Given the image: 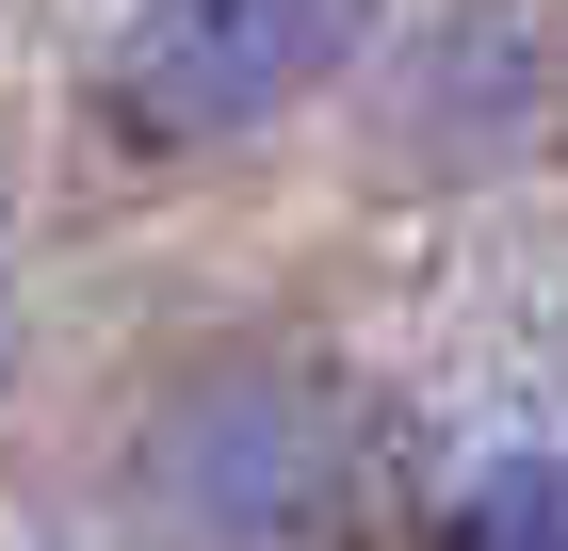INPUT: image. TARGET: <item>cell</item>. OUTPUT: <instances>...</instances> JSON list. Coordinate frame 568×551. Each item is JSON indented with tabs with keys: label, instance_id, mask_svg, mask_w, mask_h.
Segmentation results:
<instances>
[{
	"label": "cell",
	"instance_id": "cell-1",
	"mask_svg": "<svg viewBox=\"0 0 568 551\" xmlns=\"http://www.w3.org/2000/svg\"><path fill=\"white\" fill-rule=\"evenodd\" d=\"M114 519L131 551H390L406 470L390 406L276 325H212L146 357L114 406Z\"/></svg>",
	"mask_w": 568,
	"mask_h": 551
},
{
	"label": "cell",
	"instance_id": "cell-2",
	"mask_svg": "<svg viewBox=\"0 0 568 551\" xmlns=\"http://www.w3.org/2000/svg\"><path fill=\"white\" fill-rule=\"evenodd\" d=\"M406 0H131L98 49V130L131 163H227L374 82Z\"/></svg>",
	"mask_w": 568,
	"mask_h": 551
},
{
	"label": "cell",
	"instance_id": "cell-3",
	"mask_svg": "<svg viewBox=\"0 0 568 551\" xmlns=\"http://www.w3.org/2000/svg\"><path fill=\"white\" fill-rule=\"evenodd\" d=\"M357 130L406 195H487L520 178L568 130V33L552 0H406L374 82H357Z\"/></svg>",
	"mask_w": 568,
	"mask_h": 551
},
{
	"label": "cell",
	"instance_id": "cell-4",
	"mask_svg": "<svg viewBox=\"0 0 568 551\" xmlns=\"http://www.w3.org/2000/svg\"><path fill=\"white\" fill-rule=\"evenodd\" d=\"M406 551H568V438H471L423 487Z\"/></svg>",
	"mask_w": 568,
	"mask_h": 551
}]
</instances>
